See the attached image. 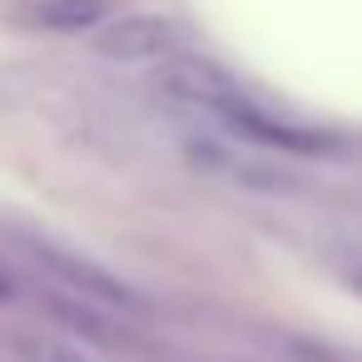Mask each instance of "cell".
Listing matches in <instances>:
<instances>
[{
    "label": "cell",
    "mask_w": 362,
    "mask_h": 362,
    "mask_svg": "<svg viewBox=\"0 0 362 362\" xmlns=\"http://www.w3.org/2000/svg\"><path fill=\"white\" fill-rule=\"evenodd\" d=\"M30 357H35V362H85L80 352H70V347H55V342H40V347H30Z\"/></svg>",
    "instance_id": "4"
},
{
    "label": "cell",
    "mask_w": 362,
    "mask_h": 362,
    "mask_svg": "<svg viewBox=\"0 0 362 362\" xmlns=\"http://www.w3.org/2000/svg\"><path fill=\"white\" fill-rule=\"evenodd\" d=\"M95 45L115 60H174L179 30L164 16H115L110 25L95 30Z\"/></svg>",
    "instance_id": "2"
},
{
    "label": "cell",
    "mask_w": 362,
    "mask_h": 362,
    "mask_svg": "<svg viewBox=\"0 0 362 362\" xmlns=\"http://www.w3.org/2000/svg\"><path fill=\"white\" fill-rule=\"evenodd\" d=\"M119 11L115 0H25L16 6V21L30 30H55V35H95L100 25H110Z\"/></svg>",
    "instance_id": "3"
},
{
    "label": "cell",
    "mask_w": 362,
    "mask_h": 362,
    "mask_svg": "<svg viewBox=\"0 0 362 362\" xmlns=\"http://www.w3.org/2000/svg\"><path fill=\"white\" fill-rule=\"evenodd\" d=\"M21 248L40 263V273H50V278H60L70 293H80L85 303H100V308H134L139 298L129 293V283H119L110 268H100V263H90V258H80V253H70V248H60V243H40V238H21Z\"/></svg>",
    "instance_id": "1"
},
{
    "label": "cell",
    "mask_w": 362,
    "mask_h": 362,
    "mask_svg": "<svg viewBox=\"0 0 362 362\" xmlns=\"http://www.w3.org/2000/svg\"><path fill=\"white\" fill-rule=\"evenodd\" d=\"M16 298V278H11V268L0 263V303H11Z\"/></svg>",
    "instance_id": "5"
}]
</instances>
